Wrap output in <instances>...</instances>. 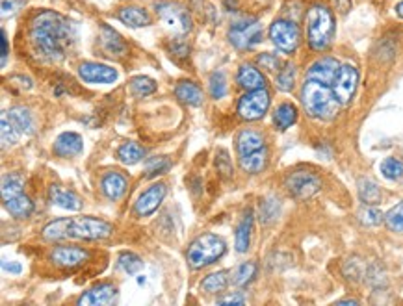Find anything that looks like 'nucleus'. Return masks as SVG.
I'll return each instance as SVG.
<instances>
[{"instance_id": "obj_21", "label": "nucleus", "mask_w": 403, "mask_h": 306, "mask_svg": "<svg viewBox=\"0 0 403 306\" xmlns=\"http://www.w3.org/2000/svg\"><path fill=\"white\" fill-rule=\"evenodd\" d=\"M237 82L238 86L243 87L246 91H253V89H262V87H266V76L251 64L240 65Z\"/></svg>"}, {"instance_id": "obj_11", "label": "nucleus", "mask_w": 403, "mask_h": 306, "mask_svg": "<svg viewBox=\"0 0 403 306\" xmlns=\"http://www.w3.org/2000/svg\"><path fill=\"white\" fill-rule=\"evenodd\" d=\"M359 86V71L355 65L352 64H342L340 65V71L336 78L333 82V93L336 100L340 102V106H348L355 97V91H357Z\"/></svg>"}, {"instance_id": "obj_45", "label": "nucleus", "mask_w": 403, "mask_h": 306, "mask_svg": "<svg viewBox=\"0 0 403 306\" xmlns=\"http://www.w3.org/2000/svg\"><path fill=\"white\" fill-rule=\"evenodd\" d=\"M359 221H361L364 226H377L385 221V214H383L379 208L366 204V208L359 212Z\"/></svg>"}, {"instance_id": "obj_54", "label": "nucleus", "mask_w": 403, "mask_h": 306, "mask_svg": "<svg viewBox=\"0 0 403 306\" xmlns=\"http://www.w3.org/2000/svg\"><path fill=\"white\" fill-rule=\"evenodd\" d=\"M359 300H355V299H342V300H338V305H357Z\"/></svg>"}, {"instance_id": "obj_46", "label": "nucleus", "mask_w": 403, "mask_h": 306, "mask_svg": "<svg viewBox=\"0 0 403 306\" xmlns=\"http://www.w3.org/2000/svg\"><path fill=\"white\" fill-rule=\"evenodd\" d=\"M257 62H259V65L262 67V69L270 71V73H279L282 67V62L279 60V56H275V54H270V53L260 54L259 58H257Z\"/></svg>"}, {"instance_id": "obj_28", "label": "nucleus", "mask_w": 403, "mask_h": 306, "mask_svg": "<svg viewBox=\"0 0 403 306\" xmlns=\"http://www.w3.org/2000/svg\"><path fill=\"white\" fill-rule=\"evenodd\" d=\"M240 168H242L243 173L249 174H257L262 173L268 165V149H260L255 150L251 154H246V156H240Z\"/></svg>"}, {"instance_id": "obj_18", "label": "nucleus", "mask_w": 403, "mask_h": 306, "mask_svg": "<svg viewBox=\"0 0 403 306\" xmlns=\"http://www.w3.org/2000/svg\"><path fill=\"white\" fill-rule=\"evenodd\" d=\"M52 149H54V154H58L60 158H73L80 154L84 149V141H82L80 134L64 132L58 136Z\"/></svg>"}, {"instance_id": "obj_14", "label": "nucleus", "mask_w": 403, "mask_h": 306, "mask_svg": "<svg viewBox=\"0 0 403 306\" xmlns=\"http://www.w3.org/2000/svg\"><path fill=\"white\" fill-rule=\"evenodd\" d=\"M340 62L333 56H322L318 58L316 62H312L307 69V80L320 82V84H325V86H333L334 78L338 75L340 71Z\"/></svg>"}, {"instance_id": "obj_3", "label": "nucleus", "mask_w": 403, "mask_h": 306, "mask_svg": "<svg viewBox=\"0 0 403 306\" xmlns=\"http://www.w3.org/2000/svg\"><path fill=\"white\" fill-rule=\"evenodd\" d=\"M301 105L307 116L318 121H331L340 110V102L333 93V87L314 80H305L300 93Z\"/></svg>"}, {"instance_id": "obj_31", "label": "nucleus", "mask_w": 403, "mask_h": 306, "mask_svg": "<svg viewBox=\"0 0 403 306\" xmlns=\"http://www.w3.org/2000/svg\"><path fill=\"white\" fill-rule=\"evenodd\" d=\"M69 225L71 217L54 219L43 226L41 236H43V240H46V242H60V240H65V237H69Z\"/></svg>"}, {"instance_id": "obj_6", "label": "nucleus", "mask_w": 403, "mask_h": 306, "mask_svg": "<svg viewBox=\"0 0 403 306\" xmlns=\"http://www.w3.org/2000/svg\"><path fill=\"white\" fill-rule=\"evenodd\" d=\"M271 43L284 54H294L301 45V30L294 21L277 19L270 26Z\"/></svg>"}, {"instance_id": "obj_5", "label": "nucleus", "mask_w": 403, "mask_h": 306, "mask_svg": "<svg viewBox=\"0 0 403 306\" xmlns=\"http://www.w3.org/2000/svg\"><path fill=\"white\" fill-rule=\"evenodd\" d=\"M114 234V225L101 217L84 215V217H71L69 237L86 240V242H101Z\"/></svg>"}, {"instance_id": "obj_51", "label": "nucleus", "mask_w": 403, "mask_h": 306, "mask_svg": "<svg viewBox=\"0 0 403 306\" xmlns=\"http://www.w3.org/2000/svg\"><path fill=\"white\" fill-rule=\"evenodd\" d=\"M243 303H246V299L242 295H229V297L218 300V305H243Z\"/></svg>"}, {"instance_id": "obj_27", "label": "nucleus", "mask_w": 403, "mask_h": 306, "mask_svg": "<svg viewBox=\"0 0 403 306\" xmlns=\"http://www.w3.org/2000/svg\"><path fill=\"white\" fill-rule=\"evenodd\" d=\"M4 208L15 219H26L34 212V202L30 201V197H26L24 193H19V195L4 201Z\"/></svg>"}, {"instance_id": "obj_43", "label": "nucleus", "mask_w": 403, "mask_h": 306, "mask_svg": "<svg viewBox=\"0 0 403 306\" xmlns=\"http://www.w3.org/2000/svg\"><path fill=\"white\" fill-rule=\"evenodd\" d=\"M255 275H257V264L255 262H243V264L237 267V271L232 273V277H234L232 280L238 286H246V284L253 280Z\"/></svg>"}, {"instance_id": "obj_53", "label": "nucleus", "mask_w": 403, "mask_h": 306, "mask_svg": "<svg viewBox=\"0 0 403 306\" xmlns=\"http://www.w3.org/2000/svg\"><path fill=\"white\" fill-rule=\"evenodd\" d=\"M394 10H396V15H397V17L403 19V0H402V2H397L396 8H394Z\"/></svg>"}, {"instance_id": "obj_12", "label": "nucleus", "mask_w": 403, "mask_h": 306, "mask_svg": "<svg viewBox=\"0 0 403 306\" xmlns=\"http://www.w3.org/2000/svg\"><path fill=\"white\" fill-rule=\"evenodd\" d=\"M49 260L60 269H75L89 260V251L76 245H60L49 253Z\"/></svg>"}, {"instance_id": "obj_38", "label": "nucleus", "mask_w": 403, "mask_h": 306, "mask_svg": "<svg viewBox=\"0 0 403 306\" xmlns=\"http://www.w3.org/2000/svg\"><path fill=\"white\" fill-rule=\"evenodd\" d=\"M379 171L386 180L396 182V180H400L403 177V162L402 160H397L396 156H388L381 162Z\"/></svg>"}, {"instance_id": "obj_23", "label": "nucleus", "mask_w": 403, "mask_h": 306, "mask_svg": "<svg viewBox=\"0 0 403 306\" xmlns=\"http://www.w3.org/2000/svg\"><path fill=\"white\" fill-rule=\"evenodd\" d=\"M175 95H177L180 102H185L188 106H201L203 100H205L203 89L191 80H180L175 86Z\"/></svg>"}, {"instance_id": "obj_10", "label": "nucleus", "mask_w": 403, "mask_h": 306, "mask_svg": "<svg viewBox=\"0 0 403 306\" xmlns=\"http://www.w3.org/2000/svg\"><path fill=\"white\" fill-rule=\"evenodd\" d=\"M262 35H264V30L257 19H246V21L234 23L229 30V41L238 51H248L259 45Z\"/></svg>"}, {"instance_id": "obj_33", "label": "nucleus", "mask_w": 403, "mask_h": 306, "mask_svg": "<svg viewBox=\"0 0 403 306\" xmlns=\"http://www.w3.org/2000/svg\"><path fill=\"white\" fill-rule=\"evenodd\" d=\"M229 271H216L210 273L208 277L203 278L201 282V289L203 291H207V294H219V291H223L227 286H229Z\"/></svg>"}, {"instance_id": "obj_13", "label": "nucleus", "mask_w": 403, "mask_h": 306, "mask_svg": "<svg viewBox=\"0 0 403 306\" xmlns=\"http://www.w3.org/2000/svg\"><path fill=\"white\" fill-rule=\"evenodd\" d=\"M167 195V186L162 182L149 186L147 190L138 197V201L134 204V214L138 217H149L160 208V204L164 202Z\"/></svg>"}, {"instance_id": "obj_29", "label": "nucleus", "mask_w": 403, "mask_h": 306, "mask_svg": "<svg viewBox=\"0 0 403 306\" xmlns=\"http://www.w3.org/2000/svg\"><path fill=\"white\" fill-rule=\"evenodd\" d=\"M251 232H253V212L248 210L243 214L240 225L237 226V237H234V247L238 253H246L251 245Z\"/></svg>"}, {"instance_id": "obj_35", "label": "nucleus", "mask_w": 403, "mask_h": 306, "mask_svg": "<svg viewBox=\"0 0 403 306\" xmlns=\"http://www.w3.org/2000/svg\"><path fill=\"white\" fill-rule=\"evenodd\" d=\"M2 201L23 193V177L19 173H6L2 177Z\"/></svg>"}, {"instance_id": "obj_15", "label": "nucleus", "mask_w": 403, "mask_h": 306, "mask_svg": "<svg viewBox=\"0 0 403 306\" xmlns=\"http://www.w3.org/2000/svg\"><path fill=\"white\" fill-rule=\"evenodd\" d=\"M78 76L86 84H114L117 80V71L97 62H84L78 67Z\"/></svg>"}, {"instance_id": "obj_24", "label": "nucleus", "mask_w": 403, "mask_h": 306, "mask_svg": "<svg viewBox=\"0 0 403 306\" xmlns=\"http://www.w3.org/2000/svg\"><path fill=\"white\" fill-rule=\"evenodd\" d=\"M6 114L8 117H10V121L15 125V128H17L23 136H30V134L35 130L34 116H32V111H30L28 108H24V106H13V108H10Z\"/></svg>"}, {"instance_id": "obj_48", "label": "nucleus", "mask_w": 403, "mask_h": 306, "mask_svg": "<svg viewBox=\"0 0 403 306\" xmlns=\"http://www.w3.org/2000/svg\"><path fill=\"white\" fill-rule=\"evenodd\" d=\"M216 168H218V171L223 174L225 179L232 174V163H230L229 152L227 150H218V154H216Z\"/></svg>"}, {"instance_id": "obj_22", "label": "nucleus", "mask_w": 403, "mask_h": 306, "mask_svg": "<svg viewBox=\"0 0 403 306\" xmlns=\"http://www.w3.org/2000/svg\"><path fill=\"white\" fill-rule=\"evenodd\" d=\"M101 45L108 53V56H125L128 51L127 43L114 28H110L108 24L101 26Z\"/></svg>"}, {"instance_id": "obj_1", "label": "nucleus", "mask_w": 403, "mask_h": 306, "mask_svg": "<svg viewBox=\"0 0 403 306\" xmlns=\"http://www.w3.org/2000/svg\"><path fill=\"white\" fill-rule=\"evenodd\" d=\"M28 37L32 48L41 58L46 62H62L73 41L71 23L62 13L43 10L30 21Z\"/></svg>"}, {"instance_id": "obj_30", "label": "nucleus", "mask_w": 403, "mask_h": 306, "mask_svg": "<svg viewBox=\"0 0 403 306\" xmlns=\"http://www.w3.org/2000/svg\"><path fill=\"white\" fill-rule=\"evenodd\" d=\"M357 193L359 199L368 204V206H375L379 204L381 199H383V193H381V188L377 186V182H374L372 179H359L357 182Z\"/></svg>"}, {"instance_id": "obj_39", "label": "nucleus", "mask_w": 403, "mask_h": 306, "mask_svg": "<svg viewBox=\"0 0 403 306\" xmlns=\"http://www.w3.org/2000/svg\"><path fill=\"white\" fill-rule=\"evenodd\" d=\"M0 134H2V147L6 149L8 145H15L21 139V136L23 134L19 132L17 128H15V125H13L12 121H10V117H8V114H2V123H0Z\"/></svg>"}, {"instance_id": "obj_44", "label": "nucleus", "mask_w": 403, "mask_h": 306, "mask_svg": "<svg viewBox=\"0 0 403 306\" xmlns=\"http://www.w3.org/2000/svg\"><path fill=\"white\" fill-rule=\"evenodd\" d=\"M279 212H281V204L277 199H268V201L262 202L260 206V221L264 225H271L273 221L279 217Z\"/></svg>"}, {"instance_id": "obj_47", "label": "nucleus", "mask_w": 403, "mask_h": 306, "mask_svg": "<svg viewBox=\"0 0 403 306\" xmlns=\"http://www.w3.org/2000/svg\"><path fill=\"white\" fill-rule=\"evenodd\" d=\"M167 51H169V54L171 56H175V58H188L190 56V46L186 45V41L182 39H171L167 41Z\"/></svg>"}, {"instance_id": "obj_2", "label": "nucleus", "mask_w": 403, "mask_h": 306, "mask_svg": "<svg viewBox=\"0 0 403 306\" xmlns=\"http://www.w3.org/2000/svg\"><path fill=\"white\" fill-rule=\"evenodd\" d=\"M307 24V43L314 53H325L334 39V15L333 10L323 4L316 2L307 10L305 15Z\"/></svg>"}, {"instance_id": "obj_49", "label": "nucleus", "mask_w": 403, "mask_h": 306, "mask_svg": "<svg viewBox=\"0 0 403 306\" xmlns=\"http://www.w3.org/2000/svg\"><path fill=\"white\" fill-rule=\"evenodd\" d=\"M2 269L6 273H12V275H21L23 273V266L19 264V262H2Z\"/></svg>"}, {"instance_id": "obj_40", "label": "nucleus", "mask_w": 403, "mask_h": 306, "mask_svg": "<svg viewBox=\"0 0 403 306\" xmlns=\"http://www.w3.org/2000/svg\"><path fill=\"white\" fill-rule=\"evenodd\" d=\"M385 225L391 232L403 234V202H397L385 214Z\"/></svg>"}, {"instance_id": "obj_52", "label": "nucleus", "mask_w": 403, "mask_h": 306, "mask_svg": "<svg viewBox=\"0 0 403 306\" xmlns=\"http://www.w3.org/2000/svg\"><path fill=\"white\" fill-rule=\"evenodd\" d=\"M8 62V35L6 32L2 30V67H6Z\"/></svg>"}, {"instance_id": "obj_36", "label": "nucleus", "mask_w": 403, "mask_h": 306, "mask_svg": "<svg viewBox=\"0 0 403 306\" xmlns=\"http://www.w3.org/2000/svg\"><path fill=\"white\" fill-rule=\"evenodd\" d=\"M117 269H121L127 275H136V273L144 269V262H142L138 254L125 251V253L117 256Z\"/></svg>"}, {"instance_id": "obj_25", "label": "nucleus", "mask_w": 403, "mask_h": 306, "mask_svg": "<svg viewBox=\"0 0 403 306\" xmlns=\"http://www.w3.org/2000/svg\"><path fill=\"white\" fill-rule=\"evenodd\" d=\"M117 17L123 24H127L130 28H144L151 24V15L145 12L144 8L138 6H125L117 12Z\"/></svg>"}, {"instance_id": "obj_17", "label": "nucleus", "mask_w": 403, "mask_h": 306, "mask_svg": "<svg viewBox=\"0 0 403 306\" xmlns=\"http://www.w3.org/2000/svg\"><path fill=\"white\" fill-rule=\"evenodd\" d=\"M128 188L127 177L119 171H108L101 180V191L110 201H119Z\"/></svg>"}, {"instance_id": "obj_50", "label": "nucleus", "mask_w": 403, "mask_h": 306, "mask_svg": "<svg viewBox=\"0 0 403 306\" xmlns=\"http://www.w3.org/2000/svg\"><path fill=\"white\" fill-rule=\"evenodd\" d=\"M19 0H2V15L6 17L8 13H13L17 10Z\"/></svg>"}, {"instance_id": "obj_19", "label": "nucleus", "mask_w": 403, "mask_h": 306, "mask_svg": "<svg viewBox=\"0 0 403 306\" xmlns=\"http://www.w3.org/2000/svg\"><path fill=\"white\" fill-rule=\"evenodd\" d=\"M266 147V139L262 136V132L259 130H253V128H246L242 132L238 134L237 138V150L238 156H246V154H251L255 150H260Z\"/></svg>"}, {"instance_id": "obj_41", "label": "nucleus", "mask_w": 403, "mask_h": 306, "mask_svg": "<svg viewBox=\"0 0 403 306\" xmlns=\"http://www.w3.org/2000/svg\"><path fill=\"white\" fill-rule=\"evenodd\" d=\"M169 168H171V162H169L166 156L149 158V160L145 162V177H147V179H155L158 174L167 173Z\"/></svg>"}, {"instance_id": "obj_34", "label": "nucleus", "mask_w": 403, "mask_h": 306, "mask_svg": "<svg viewBox=\"0 0 403 306\" xmlns=\"http://www.w3.org/2000/svg\"><path fill=\"white\" fill-rule=\"evenodd\" d=\"M295 78H298V67L294 64H284L281 71L277 73L275 86L279 91H292L295 86Z\"/></svg>"}, {"instance_id": "obj_32", "label": "nucleus", "mask_w": 403, "mask_h": 306, "mask_svg": "<svg viewBox=\"0 0 403 306\" xmlns=\"http://www.w3.org/2000/svg\"><path fill=\"white\" fill-rule=\"evenodd\" d=\"M145 149L136 141H125V143L117 149V160L125 165H136L145 158Z\"/></svg>"}, {"instance_id": "obj_8", "label": "nucleus", "mask_w": 403, "mask_h": 306, "mask_svg": "<svg viewBox=\"0 0 403 306\" xmlns=\"http://www.w3.org/2000/svg\"><path fill=\"white\" fill-rule=\"evenodd\" d=\"M284 190L294 199L305 201V199H311L322 190V179L312 171L300 169V171H294L284 179Z\"/></svg>"}, {"instance_id": "obj_42", "label": "nucleus", "mask_w": 403, "mask_h": 306, "mask_svg": "<svg viewBox=\"0 0 403 306\" xmlns=\"http://www.w3.org/2000/svg\"><path fill=\"white\" fill-rule=\"evenodd\" d=\"M208 91H210V97L212 98H223L227 95V78L221 71H216L208 78Z\"/></svg>"}, {"instance_id": "obj_16", "label": "nucleus", "mask_w": 403, "mask_h": 306, "mask_svg": "<svg viewBox=\"0 0 403 306\" xmlns=\"http://www.w3.org/2000/svg\"><path fill=\"white\" fill-rule=\"evenodd\" d=\"M115 295H117V288L114 284L103 282L93 286L92 289H87L86 294H82L76 300L78 306H104L114 303Z\"/></svg>"}, {"instance_id": "obj_9", "label": "nucleus", "mask_w": 403, "mask_h": 306, "mask_svg": "<svg viewBox=\"0 0 403 306\" xmlns=\"http://www.w3.org/2000/svg\"><path fill=\"white\" fill-rule=\"evenodd\" d=\"M156 15L160 17L162 23H166L169 28H173L177 34H188L191 30V17L188 10L169 0H160L155 4Z\"/></svg>"}, {"instance_id": "obj_26", "label": "nucleus", "mask_w": 403, "mask_h": 306, "mask_svg": "<svg viewBox=\"0 0 403 306\" xmlns=\"http://www.w3.org/2000/svg\"><path fill=\"white\" fill-rule=\"evenodd\" d=\"M298 117H300V110L294 102H281L273 111V125L279 130H288L298 123Z\"/></svg>"}, {"instance_id": "obj_20", "label": "nucleus", "mask_w": 403, "mask_h": 306, "mask_svg": "<svg viewBox=\"0 0 403 306\" xmlns=\"http://www.w3.org/2000/svg\"><path fill=\"white\" fill-rule=\"evenodd\" d=\"M49 199L52 204H56L60 208L69 210V212H76L82 208V199L76 195L75 191L65 190L62 186H51L49 190Z\"/></svg>"}, {"instance_id": "obj_4", "label": "nucleus", "mask_w": 403, "mask_h": 306, "mask_svg": "<svg viewBox=\"0 0 403 306\" xmlns=\"http://www.w3.org/2000/svg\"><path fill=\"white\" fill-rule=\"evenodd\" d=\"M227 251V245L216 234H201L196 237L188 247L186 253V260L191 269H203V267L212 266L214 262H218Z\"/></svg>"}, {"instance_id": "obj_7", "label": "nucleus", "mask_w": 403, "mask_h": 306, "mask_svg": "<svg viewBox=\"0 0 403 306\" xmlns=\"http://www.w3.org/2000/svg\"><path fill=\"white\" fill-rule=\"evenodd\" d=\"M271 105L270 91L262 87V89H253L248 91L240 100H238L237 111L243 121H259L268 114Z\"/></svg>"}, {"instance_id": "obj_37", "label": "nucleus", "mask_w": 403, "mask_h": 306, "mask_svg": "<svg viewBox=\"0 0 403 306\" xmlns=\"http://www.w3.org/2000/svg\"><path fill=\"white\" fill-rule=\"evenodd\" d=\"M156 91V82L149 76H134L130 80V93H132L136 98L149 97Z\"/></svg>"}]
</instances>
